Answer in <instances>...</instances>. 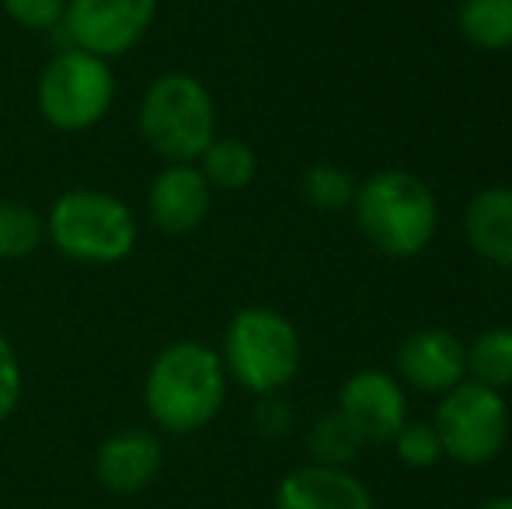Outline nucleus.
Wrapping results in <instances>:
<instances>
[{
    "label": "nucleus",
    "mask_w": 512,
    "mask_h": 509,
    "mask_svg": "<svg viewBox=\"0 0 512 509\" xmlns=\"http://www.w3.org/2000/svg\"><path fill=\"white\" fill-rule=\"evenodd\" d=\"M338 412L356 426L363 443H391L408 422V401L391 374L359 370L338 391Z\"/></svg>",
    "instance_id": "11"
},
{
    "label": "nucleus",
    "mask_w": 512,
    "mask_h": 509,
    "mask_svg": "<svg viewBox=\"0 0 512 509\" xmlns=\"http://www.w3.org/2000/svg\"><path fill=\"white\" fill-rule=\"evenodd\" d=\"M213 210V189L196 164H164L147 189V217L168 238L199 231Z\"/></svg>",
    "instance_id": "9"
},
{
    "label": "nucleus",
    "mask_w": 512,
    "mask_h": 509,
    "mask_svg": "<svg viewBox=\"0 0 512 509\" xmlns=\"http://www.w3.org/2000/svg\"><path fill=\"white\" fill-rule=\"evenodd\" d=\"M478 509H512V496H495V499H485Z\"/></svg>",
    "instance_id": "25"
},
{
    "label": "nucleus",
    "mask_w": 512,
    "mask_h": 509,
    "mask_svg": "<svg viewBox=\"0 0 512 509\" xmlns=\"http://www.w3.org/2000/svg\"><path fill=\"white\" fill-rule=\"evenodd\" d=\"M227 405V370L213 346L175 339L150 360L143 408L161 433L189 436L206 429Z\"/></svg>",
    "instance_id": "1"
},
{
    "label": "nucleus",
    "mask_w": 512,
    "mask_h": 509,
    "mask_svg": "<svg viewBox=\"0 0 512 509\" xmlns=\"http://www.w3.org/2000/svg\"><path fill=\"white\" fill-rule=\"evenodd\" d=\"M432 429L439 436L443 457L467 464V468H478V464L495 461L506 447L509 405L492 387L478 381H460L439 398Z\"/></svg>",
    "instance_id": "7"
},
{
    "label": "nucleus",
    "mask_w": 512,
    "mask_h": 509,
    "mask_svg": "<svg viewBox=\"0 0 512 509\" xmlns=\"http://www.w3.org/2000/svg\"><path fill=\"white\" fill-rule=\"evenodd\" d=\"M136 126L164 164H196L216 136V102L196 74L168 70L143 91Z\"/></svg>",
    "instance_id": "4"
},
{
    "label": "nucleus",
    "mask_w": 512,
    "mask_h": 509,
    "mask_svg": "<svg viewBox=\"0 0 512 509\" xmlns=\"http://www.w3.org/2000/svg\"><path fill=\"white\" fill-rule=\"evenodd\" d=\"M255 426L262 429L265 436H283L290 433L293 426V412L279 394H265L258 398V408H255Z\"/></svg>",
    "instance_id": "24"
},
{
    "label": "nucleus",
    "mask_w": 512,
    "mask_h": 509,
    "mask_svg": "<svg viewBox=\"0 0 512 509\" xmlns=\"http://www.w3.org/2000/svg\"><path fill=\"white\" fill-rule=\"evenodd\" d=\"M46 241V217L21 199H0V262H21Z\"/></svg>",
    "instance_id": "17"
},
{
    "label": "nucleus",
    "mask_w": 512,
    "mask_h": 509,
    "mask_svg": "<svg viewBox=\"0 0 512 509\" xmlns=\"http://www.w3.org/2000/svg\"><path fill=\"white\" fill-rule=\"evenodd\" d=\"M464 231L471 248L485 262L512 269V189L509 185H495V189H481L478 196L467 203L464 213Z\"/></svg>",
    "instance_id": "14"
},
{
    "label": "nucleus",
    "mask_w": 512,
    "mask_h": 509,
    "mask_svg": "<svg viewBox=\"0 0 512 509\" xmlns=\"http://www.w3.org/2000/svg\"><path fill=\"white\" fill-rule=\"evenodd\" d=\"M164 468V443L154 429L129 426L105 436L95 450V478L112 496H136L150 489Z\"/></svg>",
    "instance_id": "10"
},
{
    "label": "nucleus",
    "mask_w": 512,
    "mask_h": 509,
    "mask_svg": "<svg viewBox=\"0 0 512 509\" xmlns=\"http://www.w3.org/2000/svg\"><path fill=\"white\" fill-rule=\"evenodd\" d=\"M300 192L314 210H345L356 199V182L349 178V171L338 168V164H314V168L304 171V182H300Z\"/></svg>",
    "instance_id": "20"
},
{
    "label": "nucleus",
    "mask_w": 512,
    "mask_h": 509,
    "mask_svg": "<svg viewBox=\"0 0 512 509\" xmlns=\"http://www.w3.org/2000/svg\"><path fill=\"white\" fill-rule=\"evenodd\" d=\"M398 370L415 391L446 394L467 381V349L446 328H422L401 342Z\"/></svg>",
    "instance_id": "12"
},
{
    "label": "nucleus",
    "mask_w": 512,
    "mask_h": 509,
    "mask_svg": "<svg viewBox=\"0 0 512 509\" xmlns=\"http://www.w3.org/2000/svg\"><path fill=\"white\" fill-rule=\"evenodd\" d=\"M460 32L488 53L512 49V0H460Z\"/></svg>",
    "instance_id": "16"
},
{
    "label": "nucleus",
    "mask_w": 512,
    "mask_h": 509,
    "mask_svg": "<svg viewBox=\"0 0 512 509\" xmlns=\"http://www.w3.org/2000/svg\"><path fill=\"white\" fill-rule=\"evenodd\" d=\"M0 7L25 32H60L67 0H0Z\"/></svg>",
    "instance_id": "22"
},
{
    "label": "nucleus",
    "mask_w": 512,
    "mask_h": 509,
    "mask_svg": "<svg viewBox=\"0 0 512 509\" xmlns=\"http://www.w3.org/2000/svg\"><path fill=\"white\" fill-rule=\"evenodd\" d=\"M157 18V0H67L63 11V39L112 63L140 46Z\"/></svg>",
    "instance_id": "8"
},
{
    "label": "nucleus",
    "mask_w": 512,
    "mask_h": 509,
    "mask_svg": "<svg viewBox=\"0 0 512 509\" xmlns=\"http://www.w3.org/2000/svg\"><path fill=\"white\" fill-rule=\"evenodd\" d=\"M356 220L373 248L387 258H415L436 234V196L408 171H377L356 189Z\"/></svg>",
    "instance_id": "3"
},
{
    "label": "nucleus",
    "mask_w": 512,
    "mask_h": 509,
    "mask_svg": "<svg viewBox=\"0 0 512 509\" xmlns=\"http://www.w3.org/2000/svg\"><path fill=\"white\" fill-rule=\"evenodd\" d=\"M196 168L203 171L209 189L220 192H241L255 182L258 175V157L237 136H213V143L199 154Z\"/></svg>",
    "instance_id": "15"
},
{
    "label": "nucleus",
    "mask_w": 512,
    "mask_h": 509,
    "mask_svg": "<svg viewBox=\"0 0 512 509\" xmlns=\"http://www.w3.org/2000/svg\"><path fill=\"white\" fill-rule=\"evenodd\" d=\"M307 447L314 464H328V468H345L349 461H356V454L366 447L363 436L356 433L349 419L342 412H328L310 426L307 433Z\"/></svg>",
    "instance_id": "19"
},
{
    "label": "nucleus",
    "mask_w": 512,
    "mask_h": 509,
    "mask_svg": "<svg viewBox=\"0 0 512 509\" xmlns=\"http://www.w3.org/2000/svg\"><path fill=\"white\" fill-rule=\"evenodd\" d=\"M46 241L81 265H119L140 241L133 206L105 189H67L46 213Z\"/></svg>",
    "instance_id": "2"
},
{
    "label": "nucleus",
    "mask_w": 512,
    "mask_h": 509,
    "mask_svg": "<svg viewBox=\"0 0 512 509\" xmlns=\"http://www.w3.org/2000/svg\"><path fill=\"white\" fill-rule=\"evenodd\" d=\"M227 370V381L244 391L279 394L300 374L304 346H300L297 325L272 307H244L227 321L223 346L216 349Z\"/></svg>",
    "instance_id": "5"
},
{
    "label": "nucleus",
    "mask_w": 512,
    "mask_h": 509,
    "mask_svg": "<svg viewBox=\"0 0 512 509\" xmlns=\"http://www.w3.org/2000/svg\"><path fill=\"white\" fill-rule=\"evenodd\" d=\"M21 391H25V374H21V360L14 353L11 339L0 332V426L18 412Z\"/></svg>",
    "instance_id": "23"
},
{
    "label": "nucleus",
    "mask_w": 512,
    "mask_h": 509,
    "mask_svg": "<svg viewBox=\"0 0 512 509\" xmlns=\"http://www.w3.org/2000/svg\"><path fill=\"white\" fill-rule=\"evenodd\" d=\"M115 88L119 81H115L112 63L67 46L42 67L39 84H35V105L53 129L84 133L112 112Z\"/></svg>",
    "instance_id": "6"
},
{
    "label": "nucleus",
    "mask_w": 512,
    "mask_h": 509,
    "mask_svg": "<svg viewBox=\"0 0 512 509\" xmlns=\"http://www.w3.org/2000/svg\"><path fill=\"white\" fill-rule=\"evenodd\" d=\"M276 509H373V499L352 471L304 464L279 482Z\"/></svg>",
    "instance_id": "13"
},
{
    "label": "nucleus",
    "mask_w": 512,
    "mask_h": 509,
    "mask_svg": "<svg viewBox=\"0 0 512 509\" xmlns=\"http://www.w3.org/2000/svg\"><path fill=\"white\" fill-rule=\"evenodd\" d=\"M391 443L398 461L408 464V468H432L443 457V447H439V436L432 429V422H405L394 433Z\"/></svg>",
    "instance_id": "21"
},
{
    "label": "nucleus",
    "mask_w": 512,
    "mask_h": 509,
    "mask_svg": "<svg viewBox=\"0 0 512 509\" xmlns=\"http://www.w3.org/2000/svg\"><path fill=\"white\" fill-rule=\"evenodd\" d=\"M467 374L471 381L502 391L512 384V328H488L467 349Z\"/></svg>",
    "instance_id": "18"
}]
</instances>
